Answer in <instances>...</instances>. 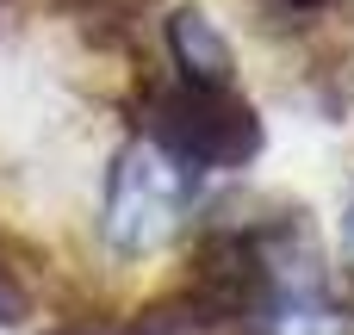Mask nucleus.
I'll return each mask as SVG.
<instances>
[{"instance_id": "nucleus-1", "label": "nucleus", "mask_w": 354, "mask_h": 335, "mask_svg": "<svg viewBox=\"0 0 354 335\" xmlns=\"http://www.w3.org/2000/svg\"><path fill=\"white\" fill-rule=\"evenodd\" d=\"M193 199V168L162 143H131L106 180V242L118 255H156L174 242Z\"/></svg>"}, {"instance_id": "nucleus-3", "label": "nucleus", "mask_w": 354, "mask_h": 335, "mask_svg": "<svg viewBox=\"0 0 354 335\" xmlns=\"http://www.w3.org/2000/svg\"><path fill=\"white\" fill-rule=\"evenodd\" d=\"M168 44H174V62H180L187 81H205V87H224V81H230V44H224V31H218L199 6L174 12Z\"/></svg>"}, {"instance_id": "nucleus-4", "label": "nucleus", "mask_w": 354, "mask_h": 335, "mask_svg": "<svg viewBox=\"0 0 354 335\" xmlns=\"http://www.w3.org/2000/svg\"><path fill=\"white\" fill-rule=\"evenodd\" d=\"M342 261L354 267V205H348V218H342Z\"/></svg>"}, {"instance_id": "nucleus-2", "label": "nucleus", "mask_w": 354, "mask_h": 335, "mask_svg": "<svg viewBox=\"0 0 354 335\" xmlns=\"http://www.w3.org/2000/svg\"><path fill=\"white\" fill-rule=\"evenodd\" d=\"M261 131L249 118V106H236L224 87H205V81H180L162 106V149L180 155L187 168H224V162H243L255 155Z\"/></svg>"}]
</instances>
